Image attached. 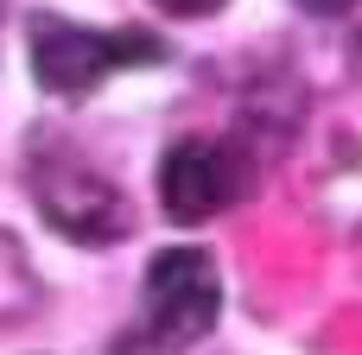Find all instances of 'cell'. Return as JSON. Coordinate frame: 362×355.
I'll use <instances>...</instances> for the list:
<instances>
[{
	"instance_id": "6da1fadb",
	"label": "cell",
	"mask_w": 362,
	"mask_h": 355,
	"mask_svg": "<svg viewBox=\"0 0 362 355\" xmlns=\"http://www.w3.org/2000/svg\"><path fill=\"white\" fill-rule=\"evenodd\" d=\"M216 311H223V279H216V260L204 248H165L153 254L146 267V292H140V324H146V343L165 355L191 349L216 330Z\"/></svg>"
},
{
	"instance_id": "7a4b0ae2",
	"label": "cell",
	"mask_w": 362,
	"mask_h": 355,
	"mask_svg": "<svg viewBox=\"0 0 362 355\" xmlns=\"http://www.w3.org/2000/svg\"><path fill=\"white\" fill-rule=\"evenodd\" d=\"M165 57V44L153 32H95L76 19H32V76L51 95H89L102 76L127 70V64H153Z\"/></svg>"
},
{
	"instance_id": "3957f363",
	"label": "cell",
	"mask_w": 362,
	"mask_h": 355,
	"mask_svg": "<svg viewBox=\"0 0 362 355\" xmlns=\"http://www.w3.org/2000/svg\"><path fill=\"white\" fill-rule=\"evenodd\" d=\"M32 197H38V210L51 216V229H64L70 241H83V248H102V241H121L127 235V197L89 165V159H76L70 146H51V152H38L32 159Z\"/></svg>"
},
{
	"instance_id": "277c9868",
	"label": "cell",
	"mask_w": 362,
	"mask_h": 355,
	"mask_svg": "<svg viewBox=\"0 0 362 355\" xmlns=\"http://www.w3.org/2000/svg\"><path fill=\"white\" fill-rule=\"evenodd\" d=\"M248 159L223 140H178L159 165V197L172 222H210L248 191Z\"/></svg>"
},
{
	"instance_id": "5b68a950",
	"label": "cell",
	"mask_w": 362,
	"mask_h": 355,
	"mask_svg": "<svg viewBox=\"0 0 362 355\" xmlns=\"http://www.w3.org/2000/svg\"><path fill=\"white\" fill-rule=\"evenodd\" d=\"M38 299H45V292H38V273H32L25 248H19L13 235H0V330L19 324V318H32Z\"/></svg>"
},
{
	"instance_id": "8992f818",
	"label": "cell",
	"mask_w": 362,
	"mask_h": 355,
	"mask_svg": "<svg viewBox=\"0 0 362 355\" xmlns=\"http://www.w3.org/2000/svg\"><path fill=\"white\" fill-rule=\"evenodd\" d=\"M153 6H165V13H178V19H204V13H216L223 0H153Z\"/></svg>"
},
{
	"instance_id": "52a82bcc",
	"label": "cell",
	"mask_w": 362,
	"mask_h": 355,
	"mask_svg": "<svg viewBox=\"0 0 362 355\" xmlns=\"http://www.w3.org/2000/svg\"><path fill=\"white\" fill-rule=\"evenodd\" d=\"M299 6H305V13H325V19H337V13H350L356 0H299Z\"/></svg>"
}]
</instances>
